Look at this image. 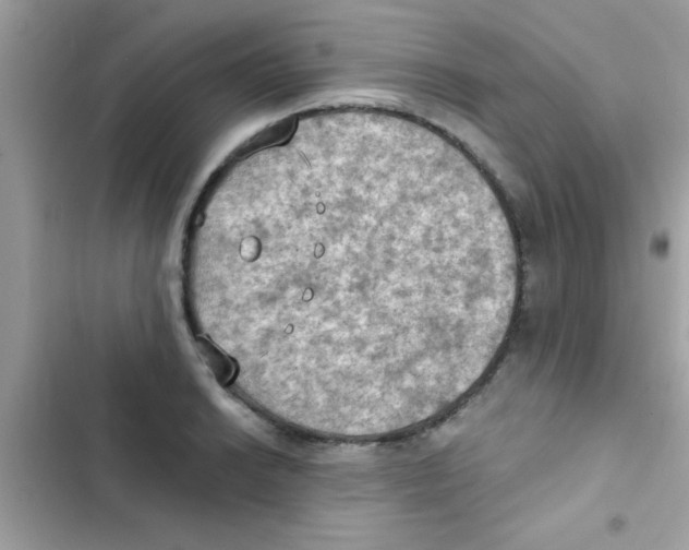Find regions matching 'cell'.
<instances>
[{"label":"cell","instance_id":"cell-1","mask_svg":"<svg viewBox=\"0 0 689 550\" xmlns=\"http://www.w3.org/2000/svg\"><path fill=\"white\" fill-rule=\"evenodd\" d=\"M266 237L305 266L299 362L333 376L434 378L479 348L370 286L483 333L508 285L491 212L437 187L328 179L294 194Z\"/></svg>","mask_w":689,"mask_h":550},{"label":"cell","instance_id":"cell-2","mask_svg":"<svg viewBox=\"0 0 689 550\" xmlns=\"http://www.w3.org/2000/svg\"><path fill=\"white\" fill-rule=\"evenodd\" d=\"M196 346L217 381L221 385L229 384L237 373L233 360L206 336H198Z\"/></svg>","mask_w":689,"mask_h":550}]
</instances>
